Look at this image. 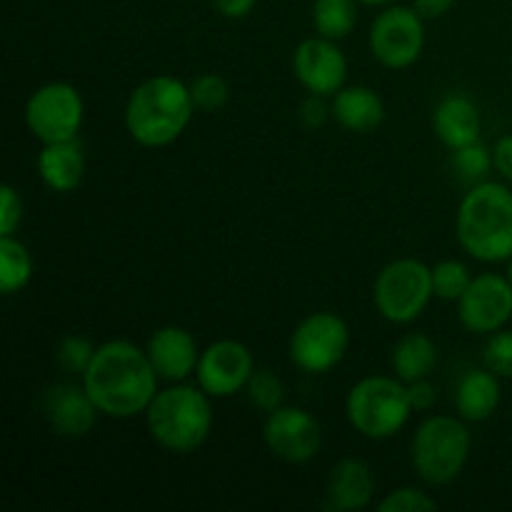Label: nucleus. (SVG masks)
<instances>
[{"label": "nucleus", "mask_w": 512, "mask_h": 512, "mask_svg": "<svg viewBox=\"0 0 512 512\" xmlns=\"http://www.w3.org/2000/svg\"><path fill=\"white\" fill-rule=\"evenodd\" d=\"M158 373L148 353L130 340H108L98 345L83 385L100 415L113 420H130L145 415L158 395Z\"/></svg>", "instance_id": "obj_1"}, {"label": "nucleus", "mask_w": 512, "mask_h": 512, "mask_svg": "<svg viewBox=\"0 0 512 512\" xmlns=\"http://www.w3.org/2000/svg\"><path fill=\"white\" fill-rule=\"evenodd\" d=\"M195 110L190 83L175 75H153L130 90L125 130L143 148H165L188 130Z\"/></svg>", "instance_id": "obj_2"}, {"label": "nucleus", "mask_w": 512, "mask_h": 512, "mask_svg": "<svg viewBox=\"0 0 512 512\" xmlns=\"http://www.w3.org/2000/svg\"><path fill=\"white\" fill-rule=\"evenodd\" d=\"M455 235L470 258L505 263L512 258V190L503 183H475L460 200Z\"/></svg>", "instance_id": "obj_3"}, {"label": "nucleus", "mask_w": 512, "mask_h": 512, "mask_svg": "<svg viewBox=\"0 0 512 512\" xmlns=\"http://www.w3.org/2000/svg\"><path fill=\"white\" fill-rule=\"evenodd\" d=\"M148 433L163 450L188 455L203 448L213 430V405L200 385L173 383L158 390L145 410Z\"/></svg>", "instance_id": "obj_4"}, {"label": "nucleus", "mask_w": 512, "mask_h": 512, "mask_svg": "<svg viewBox=\"0 0 512 512\" xmlns=\"http://www.w3.org/2000/svg\"><path fill=\"white\" fill-rule=\"evenodd\" d=\"M468 420L460 415H430L415 428L410 443V463L425 485L443 488L460 478L470 460Z\"/></svg>", "instance_id": "obj_5"}, {"label": "nucleus", "mask_w": 512, "mask_h": 512, "mask_svg": "<svg viewBox=\"0 0 512 512\" xmlns=\"http://www.w3.org/2000/svg\"><path fill=\"white\" fill-rule=\"evenodd\" d=\"M345 413L363 438L390 440L408 425L415 410L408 398V383L398 375H368L350 388Z\"/></svg>", "instance_id": "obj_6"}, {"label": "nucleus", "mask_w": 512, "mask_h": 512, "mask_svg": "<svg viewBox=\"0 0 512 512\" xmlns=\"http://www.w3.org/2000/svg\"><path fill=\"white\" fill-rule=\"evenodd\" d=\"M435 298L433 268L418 258L390 260L373 283V305L393 325H410Z\"/></svg>", "instance_id": "obj_7"}, {"label": "nucleus", "mask_w": 512, "mask_h": 512, "mask_svg": "<svg viewBox=\"0 0 512 512\" xmlns=\"http://www.w3.org/2000/svg\"><path fill=\"white\" fill-rule=\"evenodd\" d=\"M350 348V328L338 313L320 310L295 325L288 353L298 370L310 375L330 373L343 363Z\"/></svg>", "instance_id": "obj_8"}, {"label": "nucleus", "mask_w": 512, "mask_h": 512, "mask_svg": "<svg viewBox=\"0 0 512 512\" xmlns=\"http://www.w3.org/2000/svg\"><path fill=\"white\" fill-rule=\"evenodd\" d=\"M83 120V95L65 80L40 85L25 103V125L43 145L75 140L83 128Z\"/></svg>", "instance_id": "obj_9"}, {"label": "nucleus", "mask_w": 512, "mask_h": 512, "mask_svg": "<svg viewBox=\"0 0 512 512\" xmlns=\"http://www.w3.org/2000/svg\"><path fill=\"white\" fill-rule=\"evenodd\" d=\"M368 45L383 68H410L425 50V18L413 5H388L375 15Z\"/></svg>", "instance_id": "obj_10"}, {"label": "nucleus", "mask_w": 512, "mask_h": 512, "mask_svg": "<svg viewBox=\"0 0 512 512\" xmlns=\"http://www.w3.org/2000/svg\"><path fill=\"white\" fill-rule=\"evenodd\" d=\"M263 440L270 453L283 463L305 465L323 448V428L308 410L280 405L265 418Z\"/></svg>", "instance_id": "obj_11"}, {"label": "nucleus", "mask_w": 512, "mask_h": 512, "mask_svg": "<svg viewBox=\"0 0 512 512\" xmlns=\"http://www.w3.org/2000/svg\"><path fill=\"white\" fill-rule=\"evenodd\" d=\"M512 318V283L508 275L480 273L458 300V320L468 333L490 335Z\"/></svg>", "instance_id": "obj_12"}, {"label": "nucleus", "mask_w": 512, "mask_h": 512, "mask_svg": "<svg viewBox=\"0 0 512 512\" xmlns=\"http://www.w3.org/2000/svg\"><path fill=\"white\" fill-rule=\"evenodd\" d=\"M255 373L253 353L240 340H215L200 353L195 380L210 398H233Z\"/></svg>", "instance_id": "obj_13"}, {"label": "nucleus", "mask_w": 512, "mask_h": 512, "mask_svg": "<svg viewBox=\"0 0 512 512\" xmlns=\"http://www.w3.org/2000/svg\"><path fill=\"white\" fill-rule=\"evenodd\" d=\"M293 75L308 93L333 98L348 83V58L338 40L315 35L295 48Z\"/></svg>", "instance_id": "obj_14"}, {"label": "nucleus", "mask_w": 512, "mask_h": 512, "mask_svg": "<svg viewBox=\"0 0 512 512\" xmlns=\"http://www.w3.org/2000/svg\"><path fill=\"white\" fill-rule=\"evenodd\" d=\"M155 373L165 383H185L198 370V360L203 350H198L193 333L180 325H163L155 330L145 345Z\"/></svg>", "instance_id": "obj_15"}, {"label": "nucleus", "mask_w": 512, "mask_h": 512, "mask_svg": "<svg viewBox=\"0 0 512 512\" xmlns=\"http://www.w3.org/2000/svg\"><path fill=\"white\" fill-rule=\"evenodd\" d=\"M45 415L60 438H85L93 433L95 423H98V405L88 395L85 385H55L45 400Z\"/></svg>", "instance_id": "obj_16"}, {"label": "nucleus", "mask_w": 512, "mask_h": 512, "mask_svg": "<svg viewBox=\"0 0 512 512\" xmlns=\"http://www.w3.org/2000/svg\"><path fill=\"white\" fill-rule=\"evenodd\" d=\"M375 473L365 460L343 458L333 465L325 488V505L328 510L353 512L363 510L373 503Z\"/></svg>", "instance_id": "obj_17"}, {"label": "nucleus", "mask_w": 512, "mask_h": 512, "mask_svg": "<svg viewBox=\"0 0 512 512\" xmlns=\"http://www.w3.org/2000/svg\"><path fill=\"white\" fill-rule=\"evenodd\" d=\"M480 128H483V118H480L478 105L468 95L450 93L435 105L433 133L450 150L480 140Z\"/></svg>", "instance_id": "obj_18"}, {"label": "nucleus", "mask_w": 512, "mask_h": 512, "mask_svg": "<svg viewBox=\"0 0 512 512\" xmlns=\"http://www.w3.org/2000/svg\"><path fill=\"white\" fill-rule=\"evenodd\" d=\"M333 120L350 133H373L385 120V103L368 85H345L330 98Z\"/></svg>", "instance_id": "obj_19"}, {"label": "nucleus", "mask_w": 512, "mask_h": 512, "mask_svg": "<svg viewBox=\"0 0 512 512\" xmlns=\"http://www.w3.org/2000/svg\"><path fill=\"white\" fill-rule=\"evenodd\" d=\"M35 168H38L45 188L55 190V193H73L83 185L85 178L83 145L78 143V138L43 145Z\"/></svg>", "instance_id": "obj_20"}, {"label": "nucleus", "mask_w": 512, "mask_h": 512, "mask_svg": "<svg viewBox=\"0 0 512 512\" xmlns=\"http://www.w3.org/2000/svg\"><path fill=\"white\" fill-rule=\"evenodd\" d=\"M503 403L500 378L493 370H468L455 388V413L468 423H485Z\"/></svg>", "instance_id": "obj_21"}, {"label": "nucleus", "mask_w": 512, "mask_h": 512, "mask_svg": "<svg viewBox=\"0 0 512 512\" xmlns=\"http://www.w3.org/2000/svg\"><path fill=\"white\" fill-rule=\"evenodd\" d=\"M438 345L425 333H408L393 345L390 353V368L403 383L425 380L438 368Z\"/></svg>", "instance_id": "obj_22"}, {"label": "nucleus", "mask_w": 512, "mask_h": 512, "mask_svg": "<svg viewBox=\"0 0 512 512\" xmlns=\"http://www.w3.org/2000/svg\"><path fill=\"white\" fill-rule=\"evenodd\" d=\"M33 278V255L15 235H0V293L15 295Z\"/></svg>", "instance_id": "obj_23"}, {"label": "nucleus", "mask_w": 512, "mask_h": 512, "mask_svg": "<svg viewBox=\"0 0 512 512\" xmlns=\"http://www.w3.org/2000/svg\"><path fill=\"white\" fill-rule=\"evenodd\" d=\"M360 0H315L313 28L315 33L330 40H343L358 25Z\"/></svg>", "instance_id": "obj_24"}, {"label": "nucleus", "mask_w": 512, "mask_h": 512, "mask_svg": "<svg viewBox=\"0 0 512 512\" xmlns=\"http://www.w3.org/2000/svg\"><path fill=\"white\" fill-rule=\"evenodd\" d=\"M473 283L470 268L460 260H440L433 265V288L435 298L448 300V303H458L463 298L465 290Z\"/></svg>", "instance_id": "obj_25"}, {"label": "nucleus", "mask_w": 512, "mask_h": 512, "mask_svg": "<svg viewBox=\"0 0 512 512\" xmlns=\"http://www.w3.org/2000/svg\"><path fill=\"white\" fill-rule=\"evenodd\" d=\"M453 170L460 175L463 180H470V183H483L485 175L495 168L493 165V150L485 148L480 140L475 143L463 145V148L453 150Z\"/></svg>", "instance_id": "obj_26"}, {"label": "nucleus", "mask_w": 512, "mask_h": 512, "mask_svg": "<svg viewBox=\"0 0 512 512\" xmlns=\"http://www.w3.org/2000/svg\"><path fill=\"white\" fill-rule=\"evenodd\" d=\"M248 398L263 413H273L285 405V385L270 368H260L248 380Z\"/></svg>", "instance_id": "obj_27"}, {"label": "nucleus", "mask_w": 512, "mask_h": 512, "mask_svg": "<svg viewBox=\"0 0 512 512\" xmlns=\"http://www.w3.org/2000/svg\"><path fill=\"white\" fill-rule=\"evenodd\" d=\"M190 93H193L195 108L203 113H215V110L225 108V103L230 100V85L218 73H203L190 83Z\"/></svg>", "instance_id": "obj_28"}, {"label": "nucleus", "mask_w": 512, "mask_h": 512, "mask_svg": "<svg viewBox=\"0 0 512 512\" xmlns=\"http://www.w3.org/2000/svg\"><path fill=\"white\" fill-rule=\"evenodd\" d=\"M95 345L88 338H80V335H65L58 345V363L65 373L80 375L83 378L85 370L90 368L95 358Z\"/></svg>", "instance_id": "obj_29"}, {"label": "nucleus", "mask_w": 512, "mask_h": 512, "mask_svg": "<svg viewBox=\"0 0 512 512\" xmlns=\"http://www.w3.org/2000/svg\"><path fill=\"white\" fill-rule=\"evenodd\" d=\"M483 363L500 380L512 378V330L503 328L488 335V343L483 348Z\"/></svg>", "instance_id": "obj_30"}, {"label": "nucleus", "mask_w": 512, "mask_h": 512, "mask_svg": "<svg viewBox=\"0 0 512 512\" xmlns=\"http://www.w3.org/2000/svg\"><path fill=\"white\" fill-rule=\"evenodd\" d=\"M380 512H433L438 510V500L425 490L405 485V488L393 490L378 503Z\"/></svg>", "instance_id": "obj_31"}, {"label": "nucleus", "mask_w": 512, "mask_h": 512, "mask_svg": "<svg viewBox=\"0 0 512 512\" xmlns=\"http://www.w3.org/2000/svg\"><path fill=\"white\" fill-rule=\"evenodd\" d=\"M23 223V198L18 188L5 183L0 188V235H15Z\"/></svg>", "instance_id": "obj_32"}, {"label": "nucleus", "mask_w": 512, "mask_h": 512, "mask_svg": "<svg viewBox=\"0 0 512 512\" xmlns=\"http://www.w3.org/2000/svg\"><path fill=\"white\" fill-rule=\"evenodd\" d=\"M328 118H333V108L325 103L323 95H313L303 100L300 105V120H303L305 128H320V125L328 123Z\"/></svg>", "instance_id": "obj_33"}, {"label": "nucleus", "mask_w": 512, "mask_h": 512, "mask_svg": "<svg viewBox=\"0 0 512 512\" xmlns=\"http://www.w3.org/2000/svg\"><path fill=\"white\" fill-rule=\"evenodd\" d=\"M408 398L413 410H420V413H428L438 403V393H435V385L430 383V378L408 383Z\"/></svg>", "instance_id": "obj_34"}, {"label": "nucleus", "mask_w": 512, "mask_h": 512, "mask_svg": "<svg viewBox=\"0 0 512 512\" xmlns=\"http://www.w3.org/2000/svg\"><path fill=\"white\" fill-rule=\"evenodd\" d=\"M493 165L505 180L512 183V133L503 135V138L493 145Z\"/></svg>", "instance_id": "obj_35"}, {"label": "nucleus", "mask_w": 512, "mask_h": 512, "mask_svg": "<svg viewBox=\"0 0 512 512\" xmlns=\"http://www.w3.org/2000/svg\"><path fill=\"white\" fill-rule=\"evenodd\" d=\"M210 3H213V8L218 10L223 18L240 20V18H248V15L253 13L258 0H210Z\"/></svg>", "instance_id": "obj_36"}, {"label": "nucleus", "mask_w": 512, "mask_h": 512, "mask_svg": "<svg viewBox=\"0 0 512 512\" xmlns=\"http://www.w3.org/2000/svg\"><path fill=\"white\" fill-rule=\"evenodd\" d=\"M455 3H458V0H415L413 8L428 20V18H443L445 13H450V10L455 8Z\"/></svg>", "instance_id": "obj_37"}, {"label": "nucleus", "mask_w": 512, "mask_h": 512, "mask_svg": "<svg viewBox=\"0 0 512 512\" xmlns=\"http://www.w3.org/2000/svg\"><path fill=\"white\" fill-rule=\"evenodd\" d=\"M360 3L363 5H388V3H393V0H360Z\"/></svg>", "instance_id": "obj_38"}, {"label": "nucleus", "mask_w": 512, "mask_h": 512, "mask_svg": "<svg viewBox=\"0 0 512 512\" xmlns=\"http://www.w3.org/2000/svg\"><path fill=\"white\" fill-rule=\"evenodd\" d=\"M508 278H510V283H512V258L508 260Z\"/></svg>", "instance_id": "obj_39"}]
</instances>
